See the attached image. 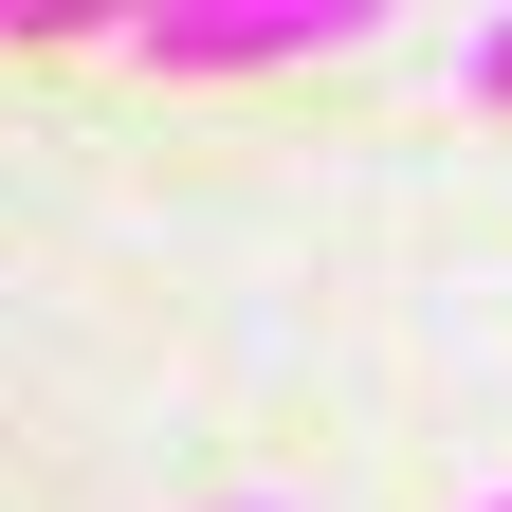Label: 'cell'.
Wrapping results in <instances>:
<instances>
[{
	"label": "cell",
	"mask_w": 512,
	"mask_h": 512,
	"mask_svg": "<svg viewBox=\"0 0 512 512\" xmlns=\"http://www.w3.org/2000/svg\"><path fill=\"white\" fill-rule=\"evenodd\" d=\"M494 512H512V494H494Z\"/></svg>",
	"instance_id": "cell-3"
},
{
	"label": "cell",
	"mask_w": 512,
	"mask_h": 512,
	"mask_svg": "<svg viewBox=\"0 0 512 512\" xmlns=\"http://www.w3.org/2000/svg\"><path fill=\"white\" fill-rule=\"evenodd\" d=\"M330 37H366V0H147L128 19L147 74H256V55H330Z\"/></svg>",
	"instance_id": "cell-1"
},
{
	"label": "cell",
	"mask_w": 512,
	"mask_h": 512,
	"mask_svg": "<svg viewBox=\"0 0 512 512\" xmlns=\"http://www.w3.org/2000/svg\"><path fill=\"white\" fill-rule=\"evenodd\" d=\"M458 92H476V110H512V19H494V37H458Z\"/></svg>",
	"instance_id": "cell-2"
}]
</instances>
